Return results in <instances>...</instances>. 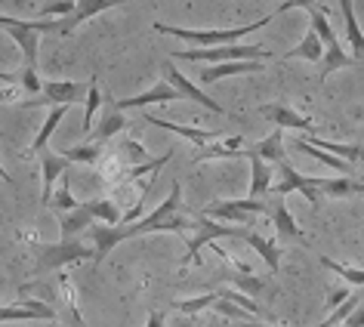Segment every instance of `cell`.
I'll return each mask as SVG.
<instances>
[{
    "label": "cell",
    "instance_id": "cell-47",
    "mask_svg": "<svg viewBox=\"0 0 364 327\" xmlns=\"http://www.w3.org/2000/svg\"><path fill=\"white\" fill-rule=\"evenodd\" d=\"M0 80H4V84H19V75H6V71H0Z\"/></svg>",
    "mask_w": 364,
    "mask_h": 327
},
{
    "label": "cell",
    "instance_id": "cell-4",
    "mask_svg": "<svg viewBox=\"0 0 364 327\" xmlns=\"http://www.w3.org/2000/svg\"><path fill=\"white\" fill-rule=\"evenodd\" d=\"M272 50L259 43H229V47H207V50H176L173 62H201V65H220V62H266Z\"/></svg>",
    "mask_w": 364,
    "mask_h": 327
},
{
    "label": "cell",
    "instance_id": "cell-20",
    "mask_svg": "<svg viewBox=\"0 0 364 327\" xmlns=\"http://www.w3.org/2000/svg\"><path fill=\"white\" fill-rule=\"evenodd\" d=\"M241 154L247 158V154H253V158H259V161H266V164H278V161H284V130H272L266 139H259V142H253L250 149H241Z\"/></svg>",
    "mask_w": 364,
    "mask_h": 327
},
{
    "label": "cell",
    "instance_id": "cell-43",
    "mask_svg": "<svg viewBox=\"0 0 364 327\" xmlns=\"http://www.w3.org/2000/svg\"><path fill=\"white\" fill-rule=\"evenodd\" d=\"M349 296H352V290H349V287H340V290H333V294L327 296V309H331V312H333V309H336V306H343V303H346V299H349Z\"/></svg>",
    "mask_w": 364,
    "mask_h": 327
},
{
    "label": "cell",
    "instance_id": "cell-17",
    "mask_svg": "<svg viewBox=\"0 0 364 327\" xmlns=\"http://www.w3.org/2000/svg\"><path fill=\"white\" fill-rule=\"evenodd\" d=\"M142 121L145 124H151V127H161V130H170V133H179V136H186V139H192L198 149H204V145H210L220 139V130H198V127H186V124H173V121H164V117H154V114H142Z\"/></svg>",
    "mask_w": 364,
    "mask_h": 327
},
{
    "label": "cell",
    "instance_id": "cell-12",
    "mask_svg": "<svg viewBox=\"0 0 364 327\" xmlns=\"http://www.w3.org/2000/svg\"><path fill=\"white\" fill-rule=\"evenodd\" d=\"M127 4V0H75V10H71L65 19H59V34H71L77 31L84 22H90L93 16L105 13V10H114V6Z\"/></svg>",
    "mask_w": 364,
    "mask_h": 327
},
{
    "label": "cell",
    "instance_id": "cell-36",
    "mask_svg": "<svg viewBox=\"0 0 364 327\" xmlns=\"http://www.w3.org/2000/svg\"><path fill=\"white\" fill-rule=\"evenodd\" d=\"M216 299H220V290H213V294H201V296L179 299V303H176V312H182V315H198V312H204V309H210Z\"/></svg>",
    "mask_w": 364,
    "mask_h": 327
},
{
    "label": "cell",
    "instance_id": "cell-50",
    "mask_svg": "<svg viewBox=\"0 0 364 327\" xmlns=\"http://www.w3.org/2000/svg\"><path fill=\"white\" fill-rule=\"evenodd\" d=\"M340 327H343V324H340Z\"/></svg>",
    "mask_w": 364,
    "mask_h": 327
},
{
    "label": "cell",
    "instance_id": "cell-11",
    "mask_svg": "<svg viewBox=\"0 0 364 327\" xmlns=\"http://www.w3.org/2000/svg\"><path fill=\"white\" fill-rule=\"evenodd\" d=\"M10 321H59V312L43 299H25L19 306H0V324Z\"/></svg>",
    "mask_w": 364,
    "mask_h": 327
},
{
    "label": "cell",
    "instance_id": "cell-5",
    "mask_svg": "<svg viewBox=\"0 0 364 327\" xmlns=\"http://www.w3.org/2000/svg\"><path fill=\"white\" fill-rule=\"evenodd\" d=\"M309 28L318 34V41H321V47H324V59H321V75H324V80L331 77L333 71H340V68H349V65H352V56L343 50L340 38L333 34V28H331V16H327L324 6H315V10H309Z\"/></svg>",
    "mask_w": 364,
    "mask_h": 327
},
{
    "label": "cell",
    "instance_id": "cell-28",
    "mask_svg": "<svg viewBox=\"0 0 364 327\" xmlns=\"http://www.w3.org/2000/svg\"><path fill=\"white\" fill-rule=\"evenodd\" d=\"M124 127H127V117L124 112H105L102 114V121H99V127H93V133H90V139H96V145H105L112 136L117 133H124Z\"/></svg>",
    "mask_w": 364,
    "mask_h": 327
},
{
    "label": "cell",
    "instance_id": "cell-18",
    "mask_svg": "<svg viewBox=\"0 0 364 327\" xmlns=\"http://www.w3.org/2000/svg\"><path fill=\"white\" fill-rule=\"evenodd\" d=\"M262 62H220V65H204L201 68V84H220L223 77L235 75H259Z\"/></svg>",
    "mask_w": 364,
    "mask_h": 327
},
{
    "label": "cell",
    "instance_id": "cell-48",
    "mask_svg": "<svg viewBox=\"0 0 364 327\" xmlns=\"http://www.w3.org/2000/svg\"><path fill=\"white\" fill-rule=\"evenodd\" d=\"M238 327H284V324H257V321H241Z\"/></svg>",
    "mask_w": 364,
    "mask_h": 327
},
{
    "label": "cell",
    "instance_id": "cell-9",
    "mask_svg": "<svg viewBox=\"0 0 364 327\" xmlns=\"http://www.w3.org/2000/svg\"><path fill=\"white\" fill-rule=\"evenodd\" d=\"M275 167H278V183H272V192H269V195L287 198L290 192H303L306 201L318 210V204H321V195L315 192V176H306V173H299V170H294V167L287 164V158L278 161Z\"/></svg>",
    "mask_w": 364,
    "mask_h": 327
},
{
    "label": "cell",
    "instance_id": "cell-24",
    "mask_svg": "<svg viewBox=\"0 0 364 327\" xmlns=\"http://www.w3.org/2000/svg\"><path fill=\"white\" fill-rule=\"evenodd\" d=\"M309 145H315V149H321L327 154H333V158H340L346 164H358L364 161V149L361 145H340V142H331V139H321V136H303Z\"/></svg>",
    "mask_w": 364,
    "mask_h": 327
},
{
    "label": "cell",
    "instance_id": "cell-19",
    "mask_svg": "<svg viewBox=\"0 0 364 327\" xmlns=\"http://www.w3.org/2000/svg\"><path fill=\"white\" fill-rule=\"evenodd\" d=\"M340 10H343V22H346V38H349V47H352V53H349L352 65H364V34H361L352 0H340Z\"/></svg>",
    "mask_w": 364,
    "mask_h": 327
},
{
    "label": "cell",
    "instance_id": "cell-15",
    "mask_svg": "<svg viewBox=\"0 0 364 327\" xmlns=\"http://www.w3.org/2000/svg\"><path fill=\"white\" fill-rule=\"evenodd\" d=\"M179 99V93L173 90L170 84H154L151 90H145L139 96H130V99H112V108L114 112H133V108H149V105H158V102H173Z\"/></svg>",
    "mask_w": 364,
    "mask_h": 327
},
{
    "label": "cell",
    "instance_id": "cell-27",
    "mask_svg": "<svg viewBox=\"0 0 364 327\" xmlns=\"http://www.w3.org/2000/svg\"><path fill=\"white\" fill-rule=\"evenodd\" d=\"M102 108V93H99V80L90 77L87 84V99H84V130H80V139H90V133H93L96 127V112Z\"/></svg>",
    "mask_w": 364,
    "mask_h": 327
},
{
    "label": "cell",
    "instance_id": "cell-3",
    "mask_svg": "<svg viewBox=\"0 0 364 327\" xmlns=\"http://www.w3.org/2000/svg\"><path fill=\"white\" fill-rule=\"evenodd\" d=\"M269 22L272 19L266 16V19L253 22V25H238V28H207V31H195V28H179V25L154 22V31L170 34V38H179V41H188V43H195L198 50H204V47H229V43H238L244 34L259 31L262 25H269Z\"/></svg>",
    "mask_w": 364,
    "mask_h": 327
},
{
    "label": "cell",
    "instance_id": "cell-8",
    "mask_svg": "<svg viewBox=\"0 0 364 327\" xmlns=\"http://www.w3.org/2000/svg\"><path fill=\"white\" fill-rule=\"evenodd\" d=\"M257 213H266V198L257 201V198H238V201H216V204H207L201 216L207 220H216V223H225V225H250V216Z\"/></svg>",
    "mask_w": 364,
    "mask_h": 327
},
{
    "label": "cell",
    "instance_id": "cell-26",
    "mask_svg": "<svg viewBox=\"0 0 364 327\" xmlns=\"http://www.w3.org/2000/svg\"><path fill=\"white\" fill-rule=\"evenodd\" d=\"M241 145H244L241 136H229V139H216V142L204 145V149L198 151L195 164H204V161H213V158H238V154H241Z\"/></svg>",
    "mask_w": 364,
    "mask_h": 327
},
{
    "label": "cell",
    "instance_id": "cell-23",
    "mask_svg": "<svg viewBox=\"0 0 364 327\" xmlns=\"http://www.w3.org/2000/svg\"><path fill=\"white\" fill-rule=\"evenodd\" d=\"M250 161V188H247V198H257V201H262L269 192H272V164L253 158V154H247Z\"/></svg>",
    "mask_w": 364,
    "mask_h": 327
},
{
    "label": "cell",
    "instance_id": "cell-25",
    "mask_svg": "<svg viewBox=\"0 0 364 327\" xmlns=\"http://www.w3.org/2000/svg\"><path fill=\"white\" fill-rule=\"evenodd\" d=\"M241 241H247L253 250L262 257V262L272 269V272H278V266H281V247L275 241H269V238H262L259 232H247L244 229V235H241Z\"/></svg>",
    "mask_w": 364,
    "mask_h": 327
},
{
    "label": "cell",
    "instance_id": "cell-33",
    "mask_svg": "<svg viewBox=\"0 0 364 327\" xmlns=\"http://www.w3.org/2000/svg\"><path fill=\"white\" fill-rule=\"evenodd\" d=\"M294 149L303 151V154H312L315 161H321V164H327V167H333L336 173H352V164H346V161H340V158H333V154H327V151H321V149H315V145H309L303 136H296V139H294Z\"/></svg>",
    "mask_w": 364,
    "mask_h": 327
},
{
    "label": "cell",
    "instance_id": "cell-10",
    "mask_svg": "<svg viewBox=\"0 0 364 327\" xmlns=\"http://www.w3.org/2000/svg\"><path fill=\"white\" fill-rule=\"evenodd\" d=\"M164 84H170L173 90H176L179 93V99H192V102H198V105H204L207 112H216V114H225V108L216 102V99H210L204 93L201 87H195L192 80H188L186 75H182V71L176 68V62H167V65H164Z\"/></svg>",
    "mask_w": 364,
    "mask_h": 327
},
{
    "label": "cell",
    "instance_id": "cell-49",
    "mask_svg": "<svg viewBox=\"0 0 364 327\" xmlns=\"http://www.w3.org/2000/svg\"><path fill=\"white\" fill-rule=\"evenodd\" d=\"M315 4H318V6H324V0H315Z\"/></svg>",
    "mask_w": 364,
    "mask_h": 327
},
{
    "label": "cell",
    "instance_id": "cell-38",
    "mask_svg": "<svg viewBox=\"0 0 364 327\" xmlns=\"http://www.w3.org/2000/svg\"><path fill=\"white\" fill-rule=\"evenodd\" d=\"M220 296H223V299H229V303H235L238 309H244L247 315H266V312H262V306H259V303H253V299H250L247 294H241L238 287H225V290H220Z\"/></svg>",
    "mask_w": 364,
    "mask_h": 327
},
{
    "label": "cell",
    "instance_id": "cell-6",
    "mask_svg": "<svg viewBox=\"0 0 364 327\" xmlns=\"http://www.w3.org/2000/svg\"><path fill=\"white\" fill-rule=\"evenodd\" d=\"M195 225H198V235H195V238H188V250L182 253V259H179L182 269L192 266V262H198L201 250L210 247L213 241H220V238H238L241 241V235H244L241 225H225V223L207 220V216H201V213H198V223Z\"/></svg>",
    "mask_w": 364,
    "mask_h": 327
},
{
    "label": "cell",
    "instance_id": "cell-34",
    "mask_svg": "<svg viewBox=\"0 0 364 327\" xmlns=\"http://www.w3.org/2000/svg\"><path fill=\"white\" fill-rule=\"evenodd\" d=\"M102 145H90V142H80V145H71V149H62L59 154L65 161H71V164H96L99 158H102Z\"/></svg>",
    "mask_w": 364,
    "mask_h": 327
},
{
    "label": "cell",
    "instance_id": "cell-42",
    "mask_svg": "<svg viewBox=\"0 0 364 327\" xmlns=\"http://www.w3.org/2000/svg\"><path fill=\"white\" fill-rule=\"evenodd\" d=\"M315 6H318L315 0H284V4H281L275 13H269V19H275L278 13H290V10H315Z\"/></svg>",
    "mask_w": 364,
    "mask_h": 327
},
{
    "label": "cell",
    "instance_id": "cell-39",
    "mask_svg": "<svg viewBox=\"0 0 364 327\" xmlns=\"http://www.w3.org/2000/svg\"><path fill=\"white\" fill-rule=\"evenodd\" d=\"M71 10H75V0H56V4L43 6V10H41V19H53V16H56V19H65Z\"/></svg>",
    "mask_w": 364,
    "mask_h": 327
},
{
    "label": "cell",
    "instance_id": "cell-22",
    "mask_svg": "<svg viewBox=\"0 0 364 327\" xmlns=\"http://www.w3.org/2000/svg\"><path fill=\"white\" fill-rule=\"evenodd\" d=\"M87 229H93V216L87 213L84 201H80V204L75 207V210H68V213L59 220L62 241H77V235H80V232H87Z\"/></svg>",
    "mask_w": 364,
    "mask_h": 327
},
{
    "label": "cell",
    "instance_id": "cell-29",
    "mask_svg": "<svg viewBox=\"0 0 364 327\" xmlns=\"http://www.w3.org/2000/svg\"><path fill=\"white\" fill-rule=\"evenodd\" d=\"M87 213L93 216V223H102V225H117L121 223V210L112 198H93V201H84Z\"/></svg>",
    "mask_w": 364,
    "mask_h": 327
},
{
    "label": "cell",
    "instance_id": "cell-41",
    "mask_svg": "<svg viewBox=\"0 0 364 327\" xmlns=\"http://www.w3.org/2000/svg\"><path fill=\"white\" fill-rule=\"evenodd\" d=\"M121 149L127 151V158H130V167H136V164H145V161H149V158H145L142 142H136V139H124Z\"/></svg>",
    "mask_w": 364,
    "mask_h": 327
},
{
    "label": "cell",
    "instance_id": "cell-21",
    "mask_svg": "<svg viewBox=\"0 0 364 327\" xmlns=\"http://www.w3.org/2000/svg\"><path fill=\"white\" fill-rule=\"evenodd\" d=\"M315 192L321 198H352V195H364V183H355L349 176H331V179L315 176Z\"/></svg>",
    "mask_w": 364,
    "mask_h": 327
},
{
    "label": "cell",
    "instance_id": "cell-2",
    "mask_svg": "<svg viewBox=\"0 0 364 327\" xmlns=\"http://www.w3.org/2000/svg\"><path fill=\"white\" fill-rule=\"evenodd\" d=\"M34 253V275H53V272H65L75 262L93 259V247H84L80 241H53V244H31Z\"/></svg>",
    "mask_w": 364,
    "mask_h": 327
},
{
    "label": "cell",
    "instance_id": "cell-32",
    "mask_svg": "<svg viewBox=\"0 0 364 327\" xmlns=\"http://www.w3.org/2000/svg\"><path fill=\"white\" fill-rule=\"evenodd\" d=\"M65 112H68L65 105H56V108H50V114H47V121H43V127H41V133L34 136V142H31V154H38V151H43V149H47L50 136L56 133V127L62 124V117H65Z\"/></svg>",
    "mask_w": 364,
    "mask_h": 327
},
{
    "label": "cell",
    "instance_id": "cell-14",
    "mask_svg": "<svg viewBox=\"0 0 364 327\" xmlns=\"http://www.w3.org/2000/svg\"><path fill=\"white\" fill-rule=\"evenodd\" d=\"M259 114H262V117H269V121L275 124L278 130H303L306 136H315L312 117H306V114L294 112L290 105H262V108H259Z\"/></svg>",
    "mask_w": 364,
    "mask_h": 327
},
{
    "label": "cell",
    "instance_id": "cell-37",
    "mask_svg": "<svg viewBox=\"0 0 364 327\" xmlns=\"http://www.w3.org/2000/svg\"><path fill=\"white\" fill-rule=\"evenodd\" d=\"M321 266L331 269V272H336V275H340L343 281H349L352 287H364V269H349V266H343V262L327 259V257H321Z\"/></svg>",
    "mask_w": 364,
    "mask_h": 327
},
{
    "label": "cell",
    "instance_id": "cell-1",
    "mask_svg": "<svg viewBox=\"0 0 364 327\" xmlns=\"http://www.w3.org/2000/svg\"><path fill=\"white\" fill-rule=\"evenodd\" d=\"M0 31H6L19 43L25 68L19 71V84L31 96L41 93L43 80L38 77V50H41V34H59V19H13V16L0 13Z\"/></svg>",
    "mask_w": 364,
    "mask_h": 327
},
{
    "label": "cell",
    "instance_id": "cell-44",
    "mask_svg": "<svg viewBox=\"0 0 364 327\" xmlns=\"http://www.w3.org/2000/svg\"><path fill=\"white\" fill-rule=\"evenodd\" d=\"M346 327H364V306H358L349 318H346Z\"/></svg>",
    "mask_w": 364,
    "mask_h": 327
},
{
    "label": "cell",
    "instance_id": "cell-31",
    "mask_svg": "<svg viewBox=\"0 0 364 327\" xmlns=\"http://www.w3.org/2000/svg\"><path fill=\"white\" fill-rule=\"evenodd\" d=\"M62 290H65V306H62V312L59 318L65 321L68 327H87L84 321V315H80V306H77V294H75V287H71V281L62 275Z\"/></svg>",
    "mask_w": 364,
    "mask_h": 327
},
{
    "label": "cell",
    "instance_id": "cell-16",
    "mask_svg": "<svg viewBox=\"0 0 364 327\" xmlns=\"http://www.w3.org/2000/svg\"><path fill=\"white\" fill-rule=\"evenodd\" d=\"M71 170V161H65L59 151H43L41 154V176H43V207H50L53 201V188H56V179H62V173Z\"/></svg>",
    "mask_w": 364,
    "mask_h": 327
},
{
    "label": "cell",
    "instance_id": "cell-13",
    "mask_svg": "<svg viewBox=\"0 0 364 327\" xmlns=\"http://www.w3.org/2000/svg\"><path fill=\"white\" fill-rule=\"evenodd\" d=\"M266 213L272 216V223H275L278 238H284V241H303V244H306V232L296 225L294 213L287 210V201H284V198H278V195L266 198Z\"/></svg>",
    "mask_w": 364,
    "mask_h": 327
},
{
    "label": "cell",
    "instance_id": "cell-30",
    "mask_svg": "<svg viewBox=\"0 0 364 327\" xmlns=\"http://www.w3.org/2000/svg\"><path fill=\"white\" fill-rule=\"evenodd\" d=\"M284 59H309V62H321L324 59V47H321V41H318V34L309 28L306 34H303V41L296 43L294 50L287 53Z\"/></svg>",
    "mask_w": 364,
    "mask_h": 327
},
{
    "label": "cell",
    "instance_id": "cell-35",
    "mask_svg": "<svg viewBox=\"0 0 364 327\" xmlns=\"http://www.w3.org/2000/svg\"><path fill=\"white\" fill-rule=\"evenodd\" d=\"M80 201L75 195H71V176L68 173H62V179H59V192H53V201H50V207L53 210H59V213H68V210H75Z\"/></svg>",
    "mask_w": 364,
    "mask_h": 327
},
{
    "label": "cell",
    "instance_id": "cell-40",
    "mask_svg": "<svg viewBox=\"0 0 364 327\" xmlns=\"http://www.w3.org/2000/svg\"><path fill=\"white\" fill-rule=\"evenodd\" d=\"M210 309H216V315H223V318H235V321H241V318H250L247 312H244V309H238L235 303H229V299H223V296L216 299Z\"/></svg>",
    "mask_w": 364,
    "mask_h": 327
},
{
    "label": "cell",
    "instance_id": "cell-7",
    "mask_svg": "<svg viewBox=\"0 0 364 327\" xmlns=\"http://www.w3.org/2000/svg\"><path fill=\"white\" fill-rule=\"evenodd\" d=\"M87 99V84H77V80H47V84H41V93L38 96H28L22 99V108H38V105H80Z\"/></svg>",
    "mask_w": 364,
    "mask_h": 327
},
{
    "label": "cell",
    "instance_id": "cell-46",
    "mask_svg": "<svg viewBox=\"0 0 364 327\" xmlns=\"http://www.w3.org/2000/svg\"><path fill=\"white\" fill-rule=\"evenodd\" d=\"M0 183H6V186H13V188H16V179H13L10 173H6V167H4V164H0Z\"/></svg>",
    "mask_w": 364,
    "mask_h": 327
},
{
    "label": "cell",
    "instance_id": "cell-45",
    "mask_svg": "<svg viewBox=\"0 0 364 327\" xmlns=\"http://www.w3.org/2000/svg\"><path fill=\"white\" fill-rule=\"evenodd\" d=\"M164 321H167V315L164 312H151L149 321H145V327H164Z\"/></svg>",
    "mask_w": 364,
    "mask_h": 327
}]
</instances>
